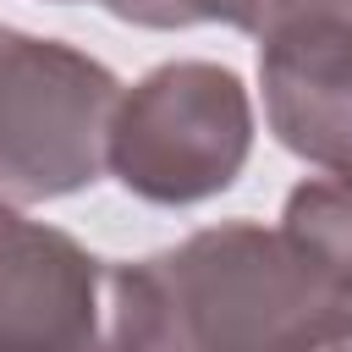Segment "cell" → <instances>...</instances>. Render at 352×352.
<instances>
[{
    "instance_id": "obj_5",
    "label": "cell",
    "mask_w": 352,
    "mask_h": 352,
    "mask_svg": "<svg viewBox=\"0 0 352 352\" xmlns=\"http://www.w3.org/2000/svg\"><path fill=\"white\" fill-rule=\"evenodd\" d=\"M264 121L297 160L352 176V22L314 16L258 38Z\"/></svg>"
},
{
    "instance_id": "obj_3",
    "label": "cell",
    "mask_w": 352,
    "mask_h": 352,
    "mask_svg": "<svg viewBox=\"0 0 352 352\" xmlns=\"http://www.w3.org/2000/svg\"><path fill=\"white\" fill-rule=\"evenodd\" d=\"M121 82L77 44L0 22V198L44 204L99 182Z\"/></svg>"
},
{
    "instance_id": "obj_8",
    "label": "cell",
    "mask_w": 352,
    "mask_h": 352,
    "mask_svg": "<svg viewBox=\"0 0 352 352\" xmlns=\"http://www.w3.org/2000/svg\"><path fill=\"white\" fill-rule=\"evenodd\" d=\"M55 6H77V0H55ZM88 6H104L132 28H192L187 0H88Z\"/></svg>"
},
{
    "instance_id": "obj_4",
    "label": "cell",
    "mask_w": 352,
    "mask_h": 352,
    "mask_svg": "<svg viewBox=\"0 0 352 352\" xmlns=\"http://www.w3.org/2000/svg\"><path fill=\"white\" fill-rule=\"evenodd\" d=\"M104 275L77 236L0 198V352H72L99 341Z\"/></svg>"
},
{
    "instance_id": "obj_6",
    "label": "cell",
    "mask_w": 352,
    "mask_h": 352,
    "mask_svg": "<svg viewBox=\"0 0 352 352\" xmlns=\"http://www.w3.org/2000/svg\"><path fill=\"white\" fill-rule=\"evenodd\" d=\"M280 231L336 297L352 346V176H308L302 187H292L280 209Z\"/></svg>"
},
{
    "instance_id": "obj_1",
    "label": "cell",
    "mask_w": 352,
    "mask_h": 352,
    "mask_svg": "<svg viewBox=\"0 0 352 352\" xmlns=\"http://www.w3.org/2000/svg\"><path fill=\"white\" fill-rule=\"evenodd\" d=\"M110 341L165 352H270L346 346V319L292 236L258 220H226L165 253L116 264Z\"/></svg>"
},
{
    "instance_id": "obj_7",
    "label": "cell",
    "mask_w": 352,
    "mask_h": 352,
    "mask_svg": "<svg viewBox=\"0 0 352 352\" xmlns=\"http://www.w3.org/2000/svg\"><path fill=\"white\" fill-rule=\"evenodd\" d=\"M192 22H226L236 33L270 38L280 28L314 22V16H346L352 22V0H187Z\"/></svg>"
},
{
    "instance_id": "obj_2",
    "label": "cell",
    "mask_w": 352,
    "mask_h": 352,
    "mask_svg": "<svg viewBox=\"0 0 352 352\" xmlns=\"http://www.w3.org/2000/svg\"><path fill=\"white\" fill-rule=\"evenodd\" d=\"M253 154V99L231 66L165 60L110 116L104 170L143 204L187 209L226 192Z\"/></svg>"
}]
</instances>
